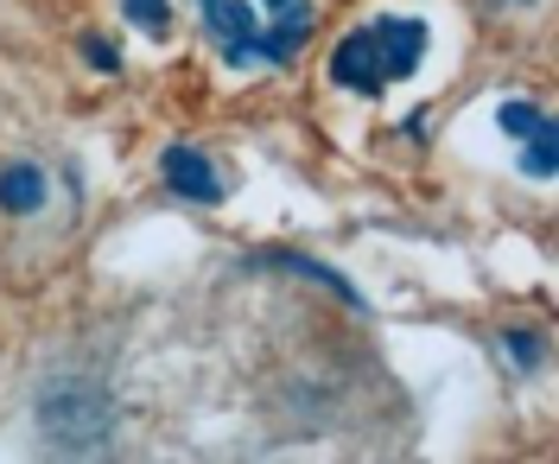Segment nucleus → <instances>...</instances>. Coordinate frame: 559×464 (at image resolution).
Instances as JSON below:
<instances>
[{"label":"nucleus","mask_w":559,"mask_h":464,"mask_svg":"<svg viewBox=\"0 0 559 464\" xmlns=\"http://www.w3.org/2000/svg\"><path fill=\"white\" fill-rule=\"evenodd\" d=\"M229 64H293L318 26L312 0H198Z\"/></svg>","instance_id":"nucleus-1"},{"label":"nucleus","mask_w":559,"mask_h":464,"mask_svg":"<svg viewBox=\"0 0 559 464\" xmlns=\"http://www.w3.org/2000/svg\"><path fill=\"white\" fill-rule=\"evenodd\" d=\"M419 58H426V26L401 20V13H382V20L344 33V45L331 51V76L356 96H382L388 83L419 71Z\"/></svg>","instance_id":"nucleus-2"},{"label":"nucleus","mask_w":559,"mask_h":464,"mask_svg":"<svg viewBox=\"0 0 559 464\" xmlns=\"http://www.w3.org/2000/svg\"><path fill=\"white\" fill-rule=\"evenodd\" d=\"M38 427H45V439H58L64 452H96L108 432H115V414H108V401L90 382H64V389L45 394Z\"/></svg>","instance_id":"nucleus-3"},{"label":"nucleus","mask_w":559,"mask_h":464,"mask_svg":"<svg viewBox=\"0 0 559 464\" xmlns=\"http://www.w3.org/2000/svg\"><path fill=\"white\" fill-rule=\"evenodd\" d=\"M159 179L173 185L178 198H191V204H216L223 198V179H216V166L198 146H166L159 153Z\"/></svg>","instance_id":"nucleus-4"},{"label":"nucleus","mask_w":559,"mask_h":464,"mask_svg":"<svg viewBox=\"0 0 559 464\" xmlns=\"http://www.w3.org/2000/svg\"><path fill=\"white\" fill-rule=\"evenodd\" d=\"M38 204H45V172L26 166V159H20V166H7V172H0V211H7V216H33Z\"/></svg>","instance_id":"nucleus-5"},{"label":"nucleus","mask_w":559,"mask_h":464,"mask_svg":"<svg viewBox=\"0 0 559 464\" xmlns=\"http://www.w3.org/2000/svg\"><path fill=\"white\" fill-rule=\"evenodd\" d=\"M522 166H527V179H554V172H559V134H554V121H547L540 134H527Z\"/></svg>","instance_id":"nucleus-6"},{"label":"nucleus","mask_w":559,"mask_h":464,"mask_svg":"<svg viewBox=\"0 0 559 464\" xmlns=\"http://www.w3.org/2000/svg\"><path fill=\"white\" fill-rule=\"evenodd\" d=\"M121 13H128L146 38H166V33H173V7H166V0H121Z\"/></svg>","instance_id":"nucleus-7"},{"label":"nucleus","mask_w":559,"mask_h":464,"mask_svg":"<svg viewBox=\"0 0 559 464\" xmlns=\"http://www.w3.org/2000/svg\"><path fill=\"white\" fill-rule=\"evenodd\" d=\"M496 121H502V134H515V141H527V134L547 128V115H540L534 103H502L496 108Z\"/></svg>","instance_id":"nucleus-8"},{"label":"nucleus","mask_w":559,"mask_h":464,"mask_svg":"<svg viewBox=\"0 0 559 464\" xmlns=\"http://www.w3.org/2000/svg\"><path fill=\"white\" fill-rule=\"evenodd\" d=\"M502 350H509L515 369H534V362H540V337H534V331H509V337H502Z\"/></svg>","instance_id":"nucleus-9"},{"label":"nucleus","mask_w":559,"mask_h":464,"mask_svg":"<svg viewBox=\"0 0 559 464\" xmlns=\"http://www.w3.org/2000/svg\"><path fill=\"white\" fill-rule=\"evenodd\" d=\"M83 58H90V71H108V76L121 71V51H115L108 38H96V33L83 38Z\"/></svg>","instance_id":"nucleus-10"}]
</instances>
